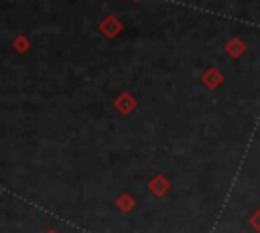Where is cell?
Returning <instances> with one entry per match:
<instances>
[{
	"label": "cell",
	"mask_w": 260,
	"mask_h": 233,
	"mask_svg": "<svg viewBox=\"0 0 260 233\" xmlns=\"http://www.w3.org/2000/svg\"><path fill=\"white\" fill-rule=\"evenodd\" d=\"M250 225H252V227H254V229L260 233V209H258V211H256V213L250 217Z\"/></svg>",
	"instance_id": "3"
},
{
	"label": "cell",
	"mask_w": 260,
	"mask_h": 233,
	"mask_svg": "<svg viewBox=\"0 0 260 233\" xmlns=\"http://www.w3.org/2000/svg\"><path fill=\"white\" fill-rule=\"evenodd\" d=\"M45 233H59V231H55V229H49V231H45Z\"/></svg>",
	"instance_id": "4"
},
{
	"label": "cell",
	"mask_w": 260,
	"mask_h": 233,
	"mask_svg": "<svg viewBox=\"0 0 260 233\" xmlns=\"http://www.w3.org/2000/svg\"><path fill=\"white\" fill-rule=\"evenodd\" d=\"M132 207H134V201H132V197L124 195V197H120V199H118V209H120V211H124V213H126V211H130Z\"/></svg>",
	"instance_id": "2"
},
{
	"label": "cell",
	"mask_w": 260,
	"mask_h": 233,
	"mask_svg": "<svg viewBox=\"0 0 260 233\" xmlns=\"http://www.w3.org/2000/svg\"><path fill=\"white\" fill-rule=\"evenodd\" d=\"M148 186H150V192L156 195V197H160V195H165V192L169 190V182H167L162 176H154Z\"/></svg>",
	"instance_id": "1"
}]
</instances>
